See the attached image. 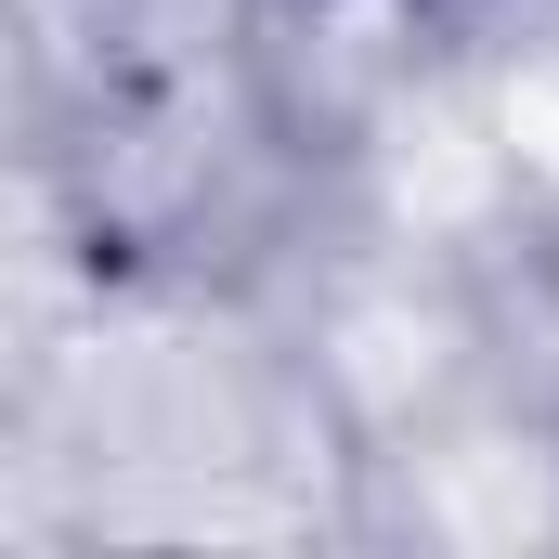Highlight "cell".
<instances>
[{"instance_id":"1","label":"cell","mask_w":559,"mask_h":559,"mask_svg":"<svg viewBox=\"0 0 559 559\" xmlns=\"http://www.w3.org/2000/svg\"><path fill=\"white\" fill-rule=\"evenodd\" d=\"M455 52H481V13L468 0H261L248 79H261L274 143L312 182H338L352 143L378 131L417 79H442Z\"/></svg>"},{"instance_id":"2","label":"cell","mask_w":559,"mask_h":559,"mask_svg":"<svg viewBox=\"0 0 559 559\" xmlns=\"http://www.w3.org/2000/svg\"><path fill=\"white\" fill-rule=\"evenodd\" d=\"M365 534L391 547H455V559H521L559 547V417L534 404H468L417 455L365 468Z\"/></svg>"}]
</instances>
